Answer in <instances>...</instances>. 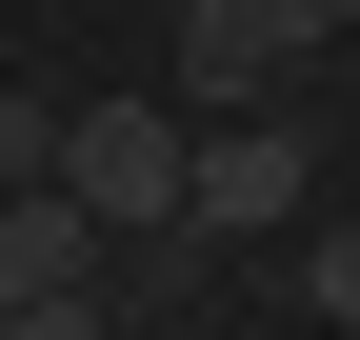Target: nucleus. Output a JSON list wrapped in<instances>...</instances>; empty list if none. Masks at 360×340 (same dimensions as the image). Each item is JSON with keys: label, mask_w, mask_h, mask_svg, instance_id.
Segmentation results:
<instances>
[{"label": "nucleus", "mask_w": 360, "mask_h": 340, "mask_svg": "<svg viewBox=\"0 0 360 340\" xmlns=\"http://www.w3.org/2000/svg\"><path fill=\"white\" fill-rule=\"evenodd\" d=\"M300 200H321V140H300L281 100H240V120H200V160H180V221H200V240H281Z\"/></svg>", "instance_id": "1"}, {"label": "nucleus", "mask_w": 360, "mask_h": 340, "mask_svg": "<svg viewBox=\"0 0 360 340\" xmlns=\"http://www.w3.org/2000/svg\"><path fill=\"white\" fill-rule=\"evenodd\" d=\"M180 160H200V120H180V100H80V120H60V200H101L120 240L180 221Z\"/></svg>", "instance_id": "2"}, {"label": "nucleus", "mask_w": 360, "mask_h": 340, "mask_svg": "<svg viewBox=\"0 0 360 340\" xmlns=\"http://www.w3.org/2000/svg\"><path fill=\"white\" fill-rule=\"evenodd\" d=\"M281 80H300V20H281V0H180V100H200V120L281 100Z\"/></svg>", "instance_id": "3"}, {"label": "nucleus", "mask_w": 360, "mask_h": 340, "mask_svg": "<svg viewBox=\"0 0 360 340\" xmlns=\"http://www.w3.org/2000/svg\"><path fill=\"white\" fill-rule=\"evenodd\" d=\"M101 261H120V221H101V200H60V181H0V301H80Z\"/></svg>", "instance_id": "4"}, {"label": "nucleus", "mask_w": 360, "mask_h": 340, "mask_svg": "<svg viewBox=\"0 0 360 340\" xmlns=\"http://www.w3.org/2000/svg\"><path fill=\"white\" fill-rule=\"evenodd\" d=\"M300 301H321V320L360 340V221H321V240H300Z\"/></svg>", "instance_id": "5"}, {"label": "nucleus", "mask_w": 360, "mask_h": 340, "mask_svg": "<svg viewBox=\"0 0 360 340\" xmlns=\"http://www.w3.org/2000/svg\"><path fill=\"white\" fill-rule=\"evenodd\" d=\"M0 181H60V120L40 100H0Z\"/></svg>", "instance_id": "6"}, {"label": "nucleus", "mask_w": 360, "mask_h": 340, "mask_svg": "<svg viewBox=\"0 0 360 340\" xmlns=\"http://www.w3.org/2000/svg\"><path fill=\"white\" fill-rule=\"evenodd\" d=\"M0 340H101V301H0Z\"/></svg>", "instance_id": "7"}, {"label": "nucleus", "mask_w": 360, "mask_h": 340, "mask_svg": "<svg viewBox=\"0 0 360 340\" xmlns=\"http://www.w3.org/2000/svg\"><path fill=\"white\" fill-rule=\"evenodd\" d=\"M281 20H300V40H340V20H360V0H281Z\"/></svg>", "instance_id": "8"}]
</instances>
